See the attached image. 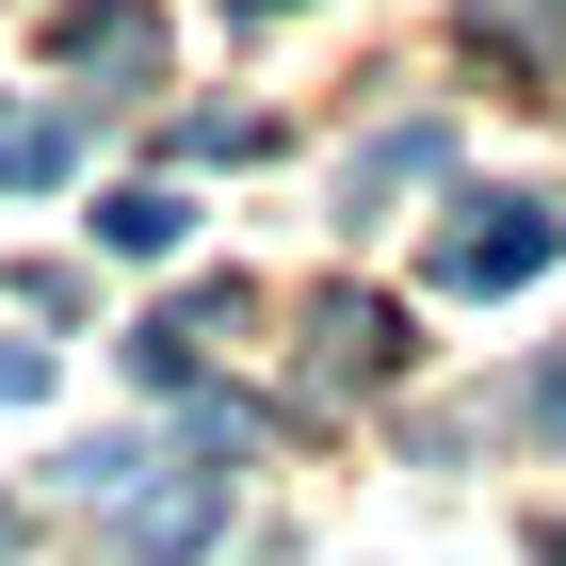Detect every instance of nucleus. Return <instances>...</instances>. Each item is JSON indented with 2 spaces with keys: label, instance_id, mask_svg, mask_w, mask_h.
I'll use <instances>...</instances> for the list:
<instances>
[{
  "label": "nucleus",
  "instance_id": "nucleus-1",
  "mask_svg": "<svg viewBox=\"0 0 566 566\" xmlns=\"http://www.w3.org/2000/svg\"><path fill=\"white\" fill-rule=\"evenodd\" d=\"M566 260V211H551V195H470V211H453V227H437V292H534V275H551Z\"/></svg>",
  "mask_w": 566,
  "mask_h": 566
},
{
  "label": "nucleus",
  "instance_id": "nucleus-2",
  "mask_svg": "<svg viewBox=\"0 0 566 566\" xmlns=\"http://www.w3.org/2000/svg\"><path fill=\"white\" fill-rule=\"evenodd\" d=\"M49 49H65L97 97H146V82H163V17H146V0H65Z\"/></svg>",
  "mask_w": 566,
  "mask_h": 566
},
{
  "label": "nucleus",
  "instance_id": "nucleus-3",
  "mask_svg": "<svg viewBox=\"0 0 566 566\" xmlns=\"http://www.w3.org/2000/svg\"><path fill=\"white\" fill-rule=\"evenodd\" d=\"M114 534H130V566H195L227 534V470H178V485H146V502H114Z\"/></svg>",
  "mask_w": 566,
  "mask_h": 566
},
{
  "label": "nucleus",
  "instance_id": "nucleus-4",
  "mask_svg": "<svg viewBox=\"0 0 566 566\" xmlns=\"http://www.w3.org/2000/svg\"><path fill=\"white\" fill-rule=\"evenodd\" d=\"M437 163H453V130H437V114H405V130H373V146L340 163V211H389V195H421Z\"/></svg>",
  "mask_w": 566,
  "mask_h": 566
},
{
  "label": "nucleus",
  "instance_id": "nucleus-5",
  "mask_svg": "<svg viewBox=\"0 0 566 566\" xmlns=\"http://www.w3.org/2000/svg\"><path fill=\"white\" fill-rule=\"evenodd\" d=\"M97 243H114V260H178V243H195V195H178V178H130V195H97Z\"/></svg>",
  "mask_w": 566,
  "mask_h": 566
},
{
  "label": "nucleus",
  "instance_id": "nucleus-6",
  "mask_svg": "<svg viewBox=\"0 0 566 566\" xmlns=\"http://www.w3.org/2000/svg\"><path fill=\"white\" fill-rule=\"evenodd\" d=\"M389 356H405V307H373V292L324 307V373H389Z\"/></svg>",
  "mask_w": 566,
  "mask_h": 566
},
{
  "label": "nucleus",
  "instance_id": "nucleus-7",
  "mask_svg": "<svg viewBox=\"0 0 566 566\" xmlns=\"http://www.w3.org/2000/svg\"><path fill=\"white\" fill-rule=\"evenodd\" d=\"M65 163H82V146H65V114H0V195H49Z\"/></svg>",
  "mask_w": 566,
  "mask_h": 566
},
{
  "label": "nucleus",
  "instance_id": "nucleus-8",
  "mask_svg": "<svg viewBox=\"0 0 566 566\" xmlns=\"http://www.w3.org/2000/svg\"><path fill=\"white\" fill-rule=\"evenodd\" d=\"M502 421H518V437H566V340L518 373V405H502Z\"/></svg>",
  "mask_w": 566,
  "mask_h": 566
},
{
  "label": "nucleus",
  "instance_id": "nucleus-9",
  "mask_svg": "<svg viewBox=\"0 0 566 566\" xmlns=\"http://www.w3.org/2000/svg\"><path fill=\"white\" fill-rule=\"evenodd\" d=\"M0 405H49V340H0Z\"/></svg>",
  "mask_w": 566,
  "mask_h": 566
},
{
  "label": "nucleus",
  "instance_id": "nucleus-10",
  "mask_svg": "<svg viewBox=\"0 0 566 566\" xmlns=\"http://www.w3.org/2000/svg\"><path fill=\"white\" fill-rule=\"evenodd\" d=\"M0 534H17V518H0Z\"/></svg>",
  "mask_w": 566,
  "mask_h": 566
}]
</instances>
